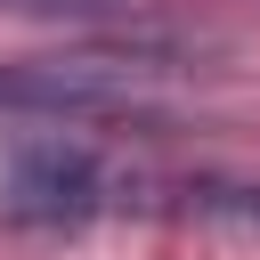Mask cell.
<instances>
[{
	"instance_id": "1",
	"label": "cell",
	"mask_w": 260,
	"mask_h": 260,
	"mask_svg": "<svg viewBox=\"0 0 260 260\" xmlns=\"http://www.w3.org/2000/svg\"><path fill=\"white\" fill-rule=\"evenodd\" d=\"M106 203H114V179H106V162L89 146H65V138L16 146V162H8V219H24V228H73V219H89Z\"/></svg>"
},
{
	"instance_id": "2",
	"label": "cell",
	"mask_w": 260,
	"mask_h": 260,
	"mask_svg": "<svg viewBox=\"0 0 260 260\" xmlns=\"http://www.w3.org/2000/svg\"><path fill=\"white\" fill-rule=\"evenodd\" d=\"M114 203H138V211H179V219H236V228H260V179H130L114 187Z\"/></svg>"
}]
</instances>
